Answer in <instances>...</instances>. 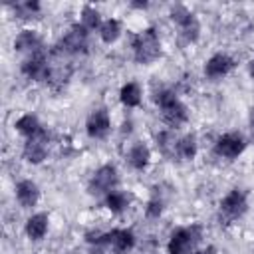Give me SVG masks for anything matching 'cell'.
<instances>
[{"label": "cell", "mask_w": 254, "mask_h": 254, "mask_svg": "<svg viewBox=\"0 0 254 254\" xmlns=\"http://www.w3.org/2000/svg\"><path fill=\"white\" fill-rule=\"evenodd\" d=\"M155 103H157V107L161 111L163 121L169 127L177 129V127H181V125H185L189 121V107L177 97L175 91H171V89L157 91L155 93Z\"/></svg>", "instance_id": "cell-1"}, {"label": "cell", "mask_w": 254, "mask_h": 254, "mask_svg": "<svg viewBox=\"0 0 254 254\" xmlns=\"http://www.w3.org/2000/svg\"><path fill=\"white\" fill-rule=\"evenodd\" d=\"M131 48H133L135 62L141 65H149L153 62H157L161 56V38L155 28H145L133 36Z\"/></svg>", "instance_id": "cell-2"}, {"label": "cell", "mask_w": 254, "mask_h": 254, "mask_svg": "<svg viewBox=\"0 0 254 254\" xmlns=\"http://www.w3.org/2000/svg\"><path fill=\"white\" fill-rule=\"evenodd\" d=\"M95 246H105L115 254H127L135 248V234L131 228H113L107 232H95V238H91Z\"/></svg>", "instance_id": "cell-3"}, {"label": "cell", "mask_w": 254, "mask_h": 254, "mask_svg": "<svg viewBox=\"0 0 254 254\" xmlns=\"http://www.w3.org/2000/svg\"><path fill=\"white\" fill-rule=\"evenodd\" d=\"M200 238H202V228L198 224L181 226L171 234L167 244V254H190V250Z\"/></svg>", "instance_id": "cell-4"}, {"label": "cell", "mask_w": 254, "mask_h": 254, "mask_svg": "<svg viewBox=\"0 0 254 254\" xmlns=\"http://www.w3.org/2000/svg\"><path fill=\"white\" fill-rule=\"evenodd\" d=\"M87 46H89V30L77 22V24H71L67 32L62 36L58 44V52L67 56H77V54H85Z\"/></svg>", "instance_id": "cell-5"}, {"label": "cell", "mask_w": 254, "mask_h": 254, "mask_svg": "<svg viewBox=\"0 0 254 254\" xmlns=\"http://www.w3.org/2000/svg\"><path fill=\"white\" fill-rule=\"evenodd\" d=\"M218 210H220V216L226 220V222H234L238 218H242L248 210V196L242 189H232L228 190L222 198H220V204H218Z\"/></svg>", "instance_id": "cell-6"}, {"label": "cell", "mask_w": 254, "mask_h": 254, "mask_svg": "<svg viewBox=\"0 0 254 254\" xmlns=\"http://www.w3.org/2000/svg\"><path fill=\"white\" fill-rule=\"evenodd\" d=\"M117 185H119V173H117L115 165L105 163L99 169H95V173L91 175V179H89V192L105 196L111 190H115Z\"/></svg>", "instance_id": "cell-7"}, {"label": "cell", "mask_w": 254, "mask_h": 254, "mask_svg": "<svg viewBox=\"0 0 254 254\" xmlns=\"http://www.w3.org/2000/svg\"><path fill=\"white\" fill-rule=\"evenodd\" d=\"M20 71L30 81H48L50 79L52 65L48 62V56L42 50V52H36V54L26 56L24 62L20 64Z\"/></svg>", "instance_id": "cell-8"}, {"label": "cell", "mask_w": 254, "mask_h": 254, "mask_svg": "<svg viewBox=\"0 0 254 254\" xmlns=\"http://www.w3.org/2000/svg\"><path fill=\"white\" fill-rule=\"evenodd\" d=\"M48 151H50V133L46 129H42L38 135L26 139V143L22 147V157L26 163L40 165L46 161Z\"/></svg>", "instance_id": "cell-9"}, {"label": "cell", "mask_w": 254, "mask_h": 254, "mask_svg": "<svg viewBox=\"0 0 254 254\" xmlns=\"http://www.w3.org/2000/svg\"><path fill=\"white\" fill-rule=\"evenodd\" d=\"M244 149H246V139L238 131H228L214 141V153L228 161L238 159L244 153Z\"/></svg>", "instance_id": "cell-10"}, {"label": "cell", "mask_w": 254, "mask_h": 254, "mask_svg": "<svg viewBox=\"0 0 254 254\" xmlns=\"http://www.w3.org/2000/svg\"><path fill=\"white\" fill-rule=\"evenodd\" d=\"M111 131V117L105 109H93L85 119V133L91 139H105Z\"/></svg>", "instance_id": "cell-11"}, {"label": "cell", "mask_w": 254, "mask_h": 254, "mask_svg": "<svg viewBox=\"0 0 254 254\" xmlns=\"http://www.w3.org/2000/svg\"><path fill=\"white\" fill-rule=\"evenodd\" d=\"M232 69H234V60L224 52H216L204 62V75L210 79H220L228 75Z\"/></svg>", "instance_id": "cell-12"}, {"label": "cell", "mask_w": 254, "mask_h": 254, "mask_svg": "<svg viewBox=\"0 0 254 254\" xmlns=\"http://www.w3.org/2000/svg\"><path fill=\"white\" fill-rule=\"evenodd\" d=\"M14 196L22 208H32L40 200V187L34 181L24 179L14 187Z\"/></svg>", "instance_id": "cell-13"}, {"label": "cell", "mask_w": 254, "mask_h": 254, "mask_svg": "<svg viewBox=\"0 0 254 254\" xmlns=\"http://www.w3.org/2000/svg\"><path fill=\"white\" fill-rule=\"evenodd\" d=\"M14 50L22 54H36L42 52V38L36 30H22L14 38Z\"/></svg>", "instance_id": "cell-14"}, {"label": "cell", "mask_w": 254, "mask_h": 254, "mask_svg": "<svg viewBox=\"0 0 254 254\" xmlns=\"http://www.w3.org/2000/svg\"><path fill=\"white\" fill-rule=\"evenodd\" d=\"M48 228H50V216H48L46 212H34V214L26 220V224H24L26 236H28L30 240H34V242L42 240V238L48 234Z\"/></svg>", "instance_id": "cell-15"}, {"label": "cell", "mask_w": 254, "mask_h": 254, "mask_svg": "<svg viewBox=\"0 0 254 254\" xmlns=\"http://www.w3.org/2000/svg\"><path fill=\"white\" fill-rule=\"evenodd\" d=\"M127 163L135 171H145L149 167V163H151V149L143 141L133 143L129 147V151H127Z\"/></svg>", "instance_id": "cell-16"}, {"label": "cell", "mask_w": 254, "mask_h": 254, "mask_svg": "<svg viewBox=\"0 0 254 254\" xmlns=\"http://www.w3.org/2000/svg\"><path fill=\"white\" fill-rule=\"evenodd\" d=\"M198 153V141L192 133H187L183 137L177 139V145H175V155L183 161H192Z\"/></svg>", "instance_id": "cell-17"}, {"label": "cell", "mask_w": 254, "mask_h": 254, "mask_svg": "<svg viewBox=\"0 0 254 254\" xmlns=\"http://www.w3.org/2000/svg\"><path fill=\"white\" fill-rule=\"evenodd\" d=\"M121 32H123V26H121V22H119L117 18H107V20H103L101 26H99V30H97L101 42L107 44V46L115 44V42L121 38Z\"/></svg>", "instance_id": "cell-18"}, {"label": "cell", "mask_w": 254, "mask_h": 254, "mask_svg": "<svg viewBox=\"0 0 254 254\" xmlns=\"http://www.w3.org/2000/svg\"><path fill=\"white\" fill-rule=\"evenodd\" d=\"M14 129L20 133V135H24L26 139L28 137H34V135H38L44 127H42V123H40V119L34 115V113H24V115H20L18 119H16V123H14Z\"/></svg>", "instance_id": "cell-19"}, {"label": "cell", "mask_w": 254, "mask_h": 254, "mask_svg": "<svg viewBox=\"0 0 254 254\" xmlns=\"http://www.w3.org/2000/svg\"><path fill=\"white\" fill-rule=\"evenodd\" d=\"M141 99H143V91H141V85L135 83V81H127L119 89V101L125 107H139Z\"/></svg>", "instance_id": "cell-20"}, {"label": "cell", "mask_w": 254, "mask_h": 254, "mask_svg": "<svg viewBox=\"0 0 254 254\" xmlns=\"http://www.w3.org/2000/svg\"><path fill=\"white\" fill-rule=\"evenodd\" d=\"M103 200H105V206H107L113 214L125 212V210L129 208V204H131V196H129L125 190H117V189L111 190L109 194H105Z\"/></svg>", "instance_id": "cell-21"}, {"label": "cell", "mask_w": 254, "mask_h": 254, "mask_svg": "<svg viewBox=\"0 0 254 254\" xmlns=\"http://www.w3.org/2000/svg\"><path fill=\"white\" fill-rule=\"evenodd\" d=\"M179 36H181V40L185 44H194L198 40V36H200V22H198V18L194 14L187 22H183L179 26Z\"/></svg>", "instance_id": "cell-22"}, {"label": "cell", "mask_w": 254, "mask_h": 254, "mask_svg": "<svg viewBox=\"0 0 254 254\" xmlns=\"http://www.w3.org/2000/svg\"><path fill=\"white\" fill-rule=\"evenodd\" d=\"M101 14H99V10L95 8V6H91V4H85L83 8H81V12H79V24L83 26V28H87V30H99V26H101Z\"/></svg>", "instance_id": "cell-23"}, {"label": "cell", "mask_w": 254, "mask_h": 254, "mask_svg": "<svg viewBox=\"0 0 254 254\" xmlns=\"http://www.w3.org/2000/svg\"><path fill=\"white\" fill-rule=\"evenodd\" d=\"M12 8L16 10L18 18H34L36 14H40L42 4L36 0H26V2H16Z\"/></svg>", "instance_id": "cell-24"}, {"label": "cell", "mask_w": 254, "mask_h": 254, "mask_svg": "<svg viewBox=\"0 0 254 254\" xmlns=\"http://www.w3.org/2000/svg\"><path fill=\"white\" fill-rule=\"evenodd\" d=\"M175 145H177V139H175L173 131H161V133L157 135V147H159L165 155H169V153L175 155Z\"/></svg>", "instance_id": "cell-25"}, {"label": "cell", "mask_w": 254, "mask_h": 254, "mask_svg": "<svg viewBox=\"0 0 254 254\" xmlns=\"http://www.w3.org/2000/svg\"><path fill=\"white\" fill-rule=\"evenodd\" d=\"M190 16H192V12H190L187 6H183V4H175V6L171 8V20H173L177 26H181L183 22H187Z\"/></svg>", "instance_id": "cell-26"}, {"label": "cell", "mask_w": 254, "mask_h": 254, "mask_svg": "<svg viewBox=\"0 0 254 254\" xmlns=\"http://www.w3.org/2000/svg\"><path fill=\"white\" fill-rule=\"evenodd\" d=\"M161 214H163V200L151 198V200L145 204V216H147V218H159Z\"/></svg>", "instance_id": "cell-27"}, {"label": "cell", "mask_w": 254, "mask_h": 254, "mask_svg": "<svg viewBox=\"0 0 254 254\" xmlns=\"http://www.w3.org/2000/svg\"><path fill=\"white\" fill-rule=\"evenodd\" d=\"M190 254H216V248L214 246H206V248H200V250H192Z\"/></svg>", "instance_id": "cell-28"}, {"label": "cell", "mask_w": 254, "mask_h": 254, "mask_svg": "<svg viewBox=\"0 0 254 254\" xmlns=\"http://www.w3.org/2000/svg\"><path fill=\"white\" fill-rule=\"evenodd\" d=\"M248 123H250V133H252V139H254V107L250 109V117H248Z\"/></svg>", "instance_id": "cell-29"}, {"label": "cell", "mask_w": 254, "mask_h": 254, "mask_svg": "<svg viewBox=\"0 0 254 254\" xmlns=\"http://www.w3.org/2000/svg\"><path fill=\"white\" fill-rule=\"evenodd\" d=\"M149 6V2H131V8H139V10H145Z\"/></svg>", "instance_id": "cell-30"}, {"label": "cell", "mask_w": 254, "mask_h": 254, "mask_svg": "<svg viewBox=\"0 0 254 254\" xmlns=\"http://www.w3.org/2000/svg\"><path fill=\"white\" fill-rule=\"evenodd\" d=\"M248 73H250V77L254 79V58H252L250 64H248Z\"/></svg>", "instance_id": "cell-31"}]
</instances>
